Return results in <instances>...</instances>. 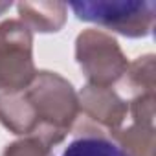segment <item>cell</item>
<instances>
[{"instance_id":"6da1fadb","label":"cell","mask_w":156,"mask_h":156,"mask_svg":"<svg viewBox=\"0 0 156 156\" xmlns=\"http://www.w3.org/2000/svg\"><path fill=\"white\" fill-rule=\"evenodd\" d=\"M79 101L72 83L57 72L41 70L19 92L0 94V123L22 138L55 147L72 132Z\"/></svg>"},{"instance_id":"7a4b0ae2","label":"cell","mask_w":156,"mask_h":156,"mask_svg":"<svg viewBox=\"0 0 156 156\" xmlns=\"http://www.w3.org/2000/svg\"><path fill=\"white\" fill-rule=\"evenodd\" d=\"M75 17L129 39L147 37L154 30V0H83L70 4Z\"/></svg>"},{"instance_id":"3957f363","label":"cell","mask_w":156,"mask_h":156,"mask_svg":"<svg viewBox=\"0 0 156 156\" xmlns=\"http://www.w3.org/2000/svg\"><path fill=\"white\" fill-rule=\"evenodd\" d=\"M75 61L88 85L114 87L127 72L129 61L114 35L88 28L75 39Z\"/></svg>"},{"instance_id":"277c9868","label":"cell","mask_w":156,"mask_h":156,"mask_svg":"<svg viewBox=\"0 0 156 156\" xmlns=\"http://www.w3.org/2000/svg\"><path fill=\"white\" fill-rule=\"evenodd\" d=\"M35 73L31 30L19 19L0 22V94L24 90Z\"/></svg>"},{"instance_id":"5b68a950","label":"cell","mask_w":156,"mask_h":156,"mask_svg":"<svg viewBox=\"0 0 156 156\" xmlns=\"http://www.w3.org/2000/svg\"><path fill=\"white\" fill-rule=\"evenodd\" d=\"M79 116L72 129L77 136H110L119 130L129 116V103L110 87L85 85L77 94Z\"/></svg>"},{"instance_id":"8992f818","label":"cell","mask_w":156,"mask_h":156,"mask_svg":"<svg viewBox=\"0 0 156 156\" xmlns=\"http://www.w3.org/2000/svg\"><path fill=\"white\" fill-rule=\"evenodd\" d=\"M20 22L39 33H57L68 19L64 2H20L17 4Z\"/></svg>"},{"instance_id":"52a82bcc","label":"cell","mask_w":156,"mask_h":156,"mask_svg":"<svg viewBox=\"0 0 156 156\" xmlns=\"http://www.w3.org/2000/svg\"><path fill=\"white\" fill-rule=\"evenodd\" d=\"M123 88L129 92L130 99L140 96H154L156 88V62L154 55L147 53L129 62L125 75L121 77Z\"/></svg>"},{"instance_id":"ba28073f","label":"cell","mask_w":156,"mask_h":156,"mask_svg":"<svg viewBox=\"0 0 156 156\" xmlns=\"http://www.w3.org/2000/svg\"><path fill=\"white\" fill-rule=\"evenodd\" d=\"M125 156H154V127H145L140 123L123 125L119 130L108 136Z\"/></svg>"},{"instance_id":"9c48e42d","label":"cell","mask_w":156,"mask_h":156,"mask_svg":"<svg viewBox=\"0 0 156 156\" xmlns=\"http://www.w3.org/2000/svg\"><path fill=\"white\" fill-rule=\"evenodd\" d=\"M61 156H125L123 151L108 136H77Z\"/></svg>"},{"instance_id":"30bf717a","label":"cell","mask_w":156,"mask_h":156,"mask_svg":"<svg viewBox=\"0 0 156 156\" xmlns=\"http://www.w3.org/2000/svg\"><path fill=\"white\" fill-rule=\"evenodd\" d=\"M2 156H53V152L35 138H22L8 143Z\"/></svg>"},{"instance_id":"8fae6325","label":"cell","mask_w":156,"mask_h":156,"mask_svg":"<svg viewBox=\"0 0 156 156\" xmlns=\"http://www.w3.org/2000/svg\"><path fill=\"white\" fill-rule=\"evenodd\" d=\"M11 6H13L11 2H0V15H4V13H6Z\"/></svg>"}]
</instances>
